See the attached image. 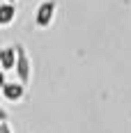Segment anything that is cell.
Segmentation results:
<instances>
[{"label":"cell","mask_w":131,"mask_h":133,"mask_svg":"<svg viewBox=\"0 0 131 133\" xmlns=\"http://www.w3.org/2000/svg\"><path fill=\"white\" fill-rule=\"evenodd\" d=\"M14 74H16V80L23 83V85H28L30 78H32V62H30V55H28L23 44H16V66H14Z\"/></svg>","instance_id":"obj_1"},{"label":"cell","mask_w":131,"mask_h":133,"mask_svg":"<svg viewBox=\"0 0 131 133\" xmlns=\"http://www.w3.org/2000/svg\"><path fill=\"white\" fill-rule=\"evenodd\" d=\"M0 133H14V131H12V126H9V122L0 124Z\"/></svg>","instance_id":"obj_8"},{"label":"cell","mask_w":131,"mask_h":133,"mask_svg":"<svg viewBox=\"0 0 131 133\" xmlns=\"http://www.w3.org/2000/svg\"><path fill=\"white\" fill-rule=\"evenodd\" d=\"M16 21V5L0 2V28H9Z\"/></svg>","instance_id":"obj_5"},{"label":"cell","mask_w":131,"mask_h":133,"mask_svg":"<svg viewBox=\"0 0 131 133\" xmlns=\"http://www.w3.org/2000/svg\"><path fill=\"white\" fill-rule=\"evenodd\" d=\"M55 12H58V0H41L35 9V25L39 30L51 28L55 21Z\"/></svg>","instance_id":"obj_2"},{"label":"cell","mask_w":131,"mask_h":133,"mask_svg":"<svg viewBox=\"0 0 131 133\" xmlns=\"http://www.w3.org/2000/svg\"><path fill=\"white\" fill-rule=\"evenodd\" d=\"M14 66H16V44H7L0 48V69L14 71Z\"/></svg>","instance_id":"obj_4"},{"label":"cell","mask_w":131,"mask_h":133,"mask_svg":"<svg viewBox=\"0 0 131 133\" xmlns=\"http://www.w3.org/2000/svg\"><path fill=\"white\" fill-rule=\"evenodd\" d=\"M2 2H12V5H16V2H18V0H2Z\"/></svg>","instance_id":"obj_9"},{"label":"cell","mask_w":131,"mask_h":133,"mask_svg":"<svg viewBox=\"0 0 131 133\" xmlns=\"http://www.w3.org/2000/svg\"><path fill=\"white\" fill-rule=\"evenodd\" d=\"M2 99L7 101V103H21L23 99H26V85L23 83H7L5 85V90H2Z\"/></svg>","instance_id":"obj_3"},{"label":"cell","mask_w":131,"mask_h":133,"mask_svg":"<svg viewBox=\"0 0 131 133\" xmlns=\"http://www.w3.org/2000/svg\"><path fill=\"white\" fill-rule=\"evenodd\" d=\"M7 119H9V112H7V110H5L2 106H0V124H5Z\"/></svg>","instance_id":"obj_6"},{"label":"cell","mask_w":131,"mask_h":133,"mask_svg":"<svg viewBox=\"0 0 131 133\" xmlns=\"http://www.w3.org/2000/svg\"><path fill=\"white\" fill-rule=\"evenodd\" d=\"M7 83H9V80L5 78V71H2V69H0V92H2V90H5V85H7Z\"/></svg>","instance_id":"obj_7"}]
</instances>
